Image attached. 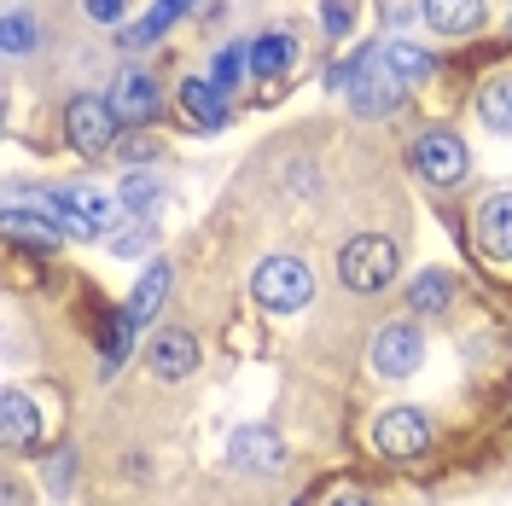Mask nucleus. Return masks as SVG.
Returning a JSON list of instances; mask_svg holds the SVG:
<instances>
[{"mask_svg":"<svg viewBox=\"0 0 512 506\" xmlns=\"http://www.w3.org/2000/svg\"><path fill=\"white\" fill-rule=\"evenodd\" d=\"M251 291H256L262 309H274V315H297V309L315 297V274H309L297 256H268V262H256Z\"/></svg>","mask_w":512,"mask_h":506,"instance_id":"obj_1","label":"nucleus"},{"mask_svg":"<svg viewBox=\"0 0 512 506\" xmlns=\"http://www.w3.org/2000/svg\"><path fill=\"white\" fill-rule=\"evenodd\" d=\"M338 280L350 285V291H384V285L396 280V245L384 239V233H355L344 256H338Z\"/></svg>","mask_w":512,"mask_h":506,"instance_id":"obj_2","label":"nucleus"},{"mask_svg":"<svg viewBox=\"0 0 512 506\" xmlns=\"http://www.w3.org/2000/svg\"><path fill=\"white\" fill-rule=\"evenodd\" d=\"M117 111H111V99H94V94H76L64 105V134H70V146L82 152V158H99V152H111L117 146Z\"/></svg>","mask_w":512,"mask_h":506,"instance_id":"obj_3","label":"nucleus"},{"mask_svg":"<svg viewBox=\"0 0 512 506\" xmlns=\"http://www.w3.org/2000/svg\"><path fill=\"white\" fill-rule=\"evenodd\" d=\"M41 204H47V210L59 216L64 233H82V239L105 233V227H111V216H117V198H105V192H94V187H64V192H47Z\"/></svg>","mask_w":512,"mask_h":506,"instance_id":"obj_4","label":"nucleus"},{"mask_svg":"<svg viewBox=\"0 0 512 506\" xmlns=\"http://www.w3.org/2000/svg\"><path fill=\"white\" fill-rule=\"evenodd\" d=\"M414 169L431 181V187H460L466 169H472V158H466L460 134H448V128H425V134L414 140Z\"/></svg>","mask_w":512,"mask_h":506,"instance_id":"obj_5","label":"nucleus"},{"mask_svg":"<svg viewBox=\"0 0 512 506\" xmlns=\"http://www.w3.org/2000/svg\"><path fill=\"white\" fill-rule=\"evenodd\" d=\"M373 443H379L384 460H419V454L431 448V419L419 408H390V413H379V425H373Z\"/></svg>","mask_w":512,"mask_h":506,"instance_id":"obj_6","label":"nucleus"},{"mask_svg":"<svg viewBox=\"0 0 512 506\" xmlns=\"http://www.w3.org/2000/svg\"><path fill=\"white\" fill-rule=\"evenodd\" d=\"M419 361H425V338H419L414 320H390L379 338H373V367H379V379H408Z\"/></svg>","mask_w":512,"mask_h":506,"instance_id":"obj_7","label":"nucleus"},{"mask_svg":"<svg viewBox=\"0 0 512 506\" xmlns=\"http://www.w3.org/2000/svg\"><path fill=\"white\" fill-rule=\"evenodd\" d=\"M227 460H233L239 472H280V466H286V443H280L268 425H239V431L227 437Z\"/></svg>","mask_w":512,"mask_h":506,"instance_id":"obj_8","label":"nucleus"},{"mask_svg":"<svg viewBox=\"0 0 512 506\" xmlns=\"http://www.w3.org/2000/svg\"><path fill=\"white\" fill-rule=\"evenodd\" d=\"M146 367H152V379H163V384L187 379L192 367H198V338H192V332H181V326L158 332V338H152V349H146Z\"/></svg>","mask_w":512,"mask_h":506,"instance_id":"obj_9","label":"nucleus"},{"mask_svg":"<svg viewBox=\"0 0 512 506\" xmlns=\"http://www.w3.org/2000/svg\"><path fill=\"white\" fill-rule=\"evenodd\" d=\"M478 245L495 262H512V192H489L478 204Z\"/></svg>","mask_w":512,"mask_h":506,"instance_id":"obj_10","label":"nucleus"},{"mask_svg":"<svg viewBox=\"0 0 512 506\" xmlns=\"http://www.w3.org/2000/svg\"><path fill=\"white\" fill-rule=\"evenodd\" d=\"M163 297H169V262H146V274L134 285V297H128V332H140V326H152V315L163 309Z\"/></svg>","mask_w":512,"mask_h":506,"instance_id":"obj_11","label":"nucleus"},{"mask_svg":"<svg viewBox=\"0 0 512 506\" xmlns=\"http://www.w3.org/2000/svg\"><path fill=\"white\" fill-rule=\"evenodd\" d=\"M0 431H6V448L41 443V408H35L24 390H6L0 396Z\"/></svg>","mask_w":512,"mask_h":506,"instance_id":"obj_12","label":"nucleus"},{"mask_svg":"<svg viewBox=\"0 0 512 506\" xmlns=\"http://www.w3.org/2000/svg\"><path fill=\"white\" fill-rule=\"evenodd\" d=\"M483 18H489L483 0H425V24L437 35H472L483 30Z\"/></svg>","mask_w":512,"mask_h":506,"instance_id":"obj_13","label":"nucleus"},{"mask_svg":"<svg viewBox=\"0 0 512 506\" xmlns=\"http://www.w3.org/2000/svg\"><path fill=\"white\" fill-rule=\"evenodd\" d=\"M181 111H187L198 128H222L227 123V94L210 76H192V82H181Z\"/></svg>","mask_w":512,"mask_h":506,"instance_id":"obj_14","label":"nucleus"},{"mask_svg":"<svg viewBox=\"0 0 512 506\" xmlns=\"http://www.w3.org/2000/svg\"><path fill=\"white\" fill-rule=\"evenodd\" d=\"M111 111H117L123 123H152V117H158V82H152V76H123L117 94H111Z\"/></svg>","mask_w":512,"mask_h":506,"instance_id":"obj_15","label":"nucleus"},{"mask_svg":"<svg viewBox=\"0 0 512 506\" xmlns=\"http://www.w3.org/2000/svg\"><path fill=\"white\" fill-rule=\"evenodd\" d=\"M6 233H12V239H24V245H59V216H53V210H47V204H41V210H24V204H18V198H12V204H6Z\"/></svg>","mask_w":512,"mask_h":506,"instance_id":"obj_16","label":"nucleus"},{"mask_svg":"<svg viewBox=\"0 0 512 506\" xmlns=\"http://www.w3.org/2000/svg\"><path fill=\"white\" fill-rule=\"evenodd\" d=\"M478 117H483V128H495V134H512V70H501V76H489V82H483Z\"/></svg>","mask_w":512,"mask_h":506,"instance_id":"obj_17","label":"nucleus"},{"mask_svg":"<svg viewBox=\"0 0 512 506\" xmlns=\"http://www.w3.org/2000/svg\"><path fill=\"white\" fill-rule=\"evenodd\" d=\"M251 70L262 82H280L291 70V35H256L251 41Z\"/></svg>","mask_w":512,"mask_h":506,"instance_id":"obj_18","label":"nucleus"},{"mask_svg":"<svg viewBox=\"0 0 512 506\" xmlns=\"http://www.w3.org/2000/svg\"><path fill=\"white\" fill-rule=\"evenodd\" d=\"M384 64H390V76H396L402 88H408V82H425V76L437 70V64H431V53H425V47H414V41H390V47H384Z\"/></svg>","mask_w":512,"mask_h":506,"instance_id":"obj_19","label":"nucleus"},{"mask_svg":"<svg viewBox=\"0 0 512 506\" xmlns=\"http://www.w3.org/2000/svg\"><path fill=\"white\" fill-rule=\"evenodd\" d=\"M448 297H454V274H437V268H431V274H419V280H414L408 309H414V315H443Z\"/></svg>","mask_w":512,"mask_h":506,"instance_id":"obj_20","label":"nucleus"},{"mask_svg":"<svg viewBox=\"0 0 512 506\" xmlns=\"http://www.w3.org/2000/svg\"><path fill=\"white\" fill-rule=\"evenodd\" d=\"M187 6H192V0H158V6H152V12H146V18H140V24L123 35V47H146V41H158V35L169 30V24H175Z\"/></svg>","mask_w":512,"mask_h":506,"instance_id":"obj_21","label":"nucleus"},{"mask_svg":"<svg viewBox=\"0 0 512 506\" xmlns=\"http://www.w3.org/2000/svg\"><path fill=\"white\" fill-rule=\"evenodd\" d=\"M245 64H251V53H245V47H227V53H216V64H210V82H216V88H239V76H245Z\"/></svg>","mask_w":512,"mask_h":506,"instance_id":"obj_22","label":"nucleus"},{"mask_svg":"<svg viewBox=\"0 0 512 506\" xmlns=\"http://www.w3.org/2000/svg\"><path fill=\"white\" fill-rule=\"evenodd\" d=\"M158 198H163V187L152 181V175H128L123 181V204L128 210H158Z\"/></svg>","mask_w":512,"mask_h":506,"instance_id":"obj_23","label":"nucleus"},{"mask_svg":"<svg viewBox=\"0 0 512 506\" xmlns=\"http://www.w3.org/2000/svg\"><path fill=\"white\" fill-rule=\"evenodd\" d=\"M320 24H326V35H338V41H344L350 24H355V6H350V0H326V6H320Z\"/></svg>","mask_w":512,"mask_h":506,"instance_id":"obj_24","label":"nucleus"},{"mask_svg":"<svg viewBox=\"0 0 512 506\" xmlns=\"http://www.w3.org/2000/svg\"><path fill=\"white\" fill-rule=\"evenodd\" d=\"M0 35H6V53H30V47H35V24L24 18V12H12Z\"/></svg>","mask_w":512,"mask_h":506,"instance_id":"obj_25","label":"nucleus"},{"mask_svg":"<svg viewBox=\"0 0 512 506\" xmlns=\"http://www.w3.org/2000/svg\"><path fill=\"white\" fill-rule=\"evenodd\" d=\"M146 245H152V222H134V233H123L111 251H117V256H134V251H146Z\"/></svg>","mask_w":512,"mask_h":506,"instance_id":"obj_26","label":"nucleus"},{"mask_svg":"<svg viewBox=\"0 0 512 506\" xmlns=\"http://www.w3.org/2000/svg\"><path fill=\"white\" fill-rule=\"evenodd\" d=\"M123 6H128V0H82V12L99 18V24H117V18H123Z\"/></svg>","mask_w":512,"mask_h":506,"instance_id":"obj_27","label":"nucleus"},{"mask_svg":"<svg viewBox=\"0 0 512 506\" xmlns=\"http://www.w3.org/2000/svg\"><path fill=\"white\" fill-rule=\"evenodd\" d=\"M123 158L134 163V158H152V146H146V140H123Z\"/></svg>","mask_w":512,"mask_h":506,"instance_id":"obj_28","label":"nucleus"},{"mask_svg":"<svg viewBox=\"0 0 512 506\" xmlns=\"http://www.w3.org/2000/svg\"><path fill=\"white\" fill-rule=\"evenodd\" d=\"M338 506H367V501H361V495H350V501H338Z\"/></svg>","mask_w":512,"mask_h":506,"instance_id":"obj_29","label":"nucleus"}]
</instances>
